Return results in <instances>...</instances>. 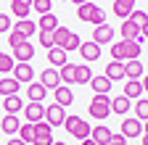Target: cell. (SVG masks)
<instances>
[{
    "label": "cell",
    "instance_id": "1",
    "mask_svg": "<svg viewBox=\"0 0 148 145\" xmlns=\"http://www.w3.org/2000/svg\"><path fill=\"white\" fill-rule=\"evenodd\" d=\"M143 56L140 40H122V42H111V58L114 61H138Z\"/></svg>",
    "mask_w": 148,
    "mask_h": 145
},
{
    "label": "cell",
    "instance_id": "2",
    "mask_svg": "<svg viewBox=\"0 0 148 145\" xmlns=\"http://www.w3.org/2000/svg\"><path fill=\"white\" fill-rule=\"evenodd\" d=\"M77 16H79V21H90V24H95V27H101V24H106V13L95 5V3H82V5H77Z\"/></svg>",
    "mask_w": 148,
    "mask_h": 145
},
{
    "label": "cell",
    "instance_id": "3",
    "mask_svg": "<svg viewBox=\"0 0 148 145\" xmlns=\"http://www.w3.org/2000/svg\"><path fill=\"white\" fill-rule=\"evenodd\" d=\"M61 127H64L71 137H77V140H87V137H90V129H92V127H90L85 119H79V116H66Z\"/></svg>",
    "mask_w": 148,
    "mask_h": 145
},
{
    "label": "cell",
    "instance_id": "4",
    "mask_svg": "<svg viewBox=\"0 0 148 145\" xmlns=\"http://www.w3.org/2000/svg\"><path fill=\"white\" fill-rule=\"evenodd\" d=\"M87 111H90L92 119H98V121L108 119V116H111V98H108V95H92Z\"/></svg>",
    "mask_w": 148,
    "mask_h": 145
},
{
    "label": "cell",
    "instance_id": "5",
    "mask_svg": "<svg viewBox=\"0 0 148 145\" xmlns=\"http://www.w3.org/2000/svg\"><path fill=\"white\" fill-rule=\"evenodd\" d=\"M64 119H66V108H64V106L53 103V106H48V108H45V121H48L50 127H61V124H64Z\"/></svg>",
    "mask_w": 148,
    "mask_h": 145
},
{
    "label": "cell",
    "instance_id": "6",
    "mask_svg": "<svg viewBox=\"0 0 148 145\" xmlns=\"http://www.w3.org/2000/svg\"><path fill=\"white\" fill-rule=\"evenodd\" d=\"M32 58H34V45H32V42L24 40V42H18V45L13 48V61H16V63H29Z\"/></svg>",
    "mask_w": 148,
    "mask_h": 145
},
{
    "label": "cell",
    "instance_id": "7",
    "mask_svg": "<svg viewBox=\"0 0 148 145\" xmlns=\"http://www.w3.org/2000/svg\"><path fill=\"white\" fill-rule=\"evenodd\" d=\"M140 132H143V121L140 119H124L122 127H119V135H124L127 140L130 137H140Z\"/></svg>",
    "mask_w": 148,
    "mask_h": 145
},
{
    "label": "cell",
    "instance_id": "8",
    "mask_svg": "<svg viewBox=\"0 0 148 145\" xmlns=\"http://www.w3.org/2000/svg\"><path fill=\"white\" fill-rule=\"evenodd\" d=\"M13 79H16L18 84L32 82V79H34V69H32V63H16V66H13Z\"/></svg>",
    "mask_w": 148,
    "mask_h": 145
},
{
    "label": "cell",
    "instance_id": "9",
    "mask_svg": "<svg viewBox=\"0 0 148 145\" xmlns=\"http://www.w3.org/2000/svg\"><path fill=\"white\" fill-rule=\"evenodd\" d=\"M77 50H79V56H82L85 63H92V61L101 58V45H95V42H82Z\"/></svg>",
    "mask_w": 148,
    "mask_h": 145
},
{
    "label": "cell",
    "instance_id": "10",
    "mask_svg": "<svg viewBox=\"0 0 148 145\" xmlns=\"http://www.w3.org/2000/svg\"><path fill=\"white\" fill-rule=\"evenodd\" d=\"M40 84L45 90H56V87H61V74L56 69H45L42 74H40Z\"/></svg>",
    "mask_w": 148,
    "mask_h": 145
},
{
    "label": "cell",
    "instance_id": "11",
    "mask_svg": "<svg viewBox=\"0 0 148 145\" xmlns=\"http://www.w3.org/2000/svg\"><path fill=\"white\" fill-rule=\"evenodd\" d=\"M24 116H27L29 124L42 121V119H45V106H40V103H29V106H24Z\"/></svg>",
    "mask_w": 148,
    "mask_h": 145
},
{
    "label": "cell",
    "instance_id": "12",
    "mask_svg": "<svg viewBox=\"0 0 148 145\" xmlns=\"http://www.w3.org/2000/svg\"><path fill=\"white\" fill-rule=\"evenodd\" d=\"M111 40H114V29L108 24H101V27L92 29V42L95 45H103V42H111Z\"/></svg>",
    "mask_w": 148,
    "mask_h": 145
},
{
    "label": "cell",
    "instance_id": "13",
    "mask_svg": "<svg viewBox=\"0 0 148 145\" xmlns=\"http://www.w3.org/2000/svg\"><path fill=\"white\" fill-rule=\"evenodd\" d=\"M111 137H114V132H111L108 127H92V129H90V140L95 145H108Z\"/></svg>",
    "mask_w": 148,
    "mask_h": 145
},
{
    "label": "cell",
    "instance_id": "14",
    "mask_svg": "<svg viewBox=\"0 0 148 145\" xmlns=\"http://www.w3.org/2000/svg\"><path fill=\"white\" fill-rule=\"evenodd\" d=\"M87 84L92 87V93H95V95H108V90H111V84H114V82L103 74V77H92Z\"/></svg>",
    "mask_w": 148,
    "mask_h": 145
},
{
    "label": "cell",
    "instance_id": "15",
    "mask_svg": "<svg viewBox=\"0 0 148 145\" xmlns=\"http://www.w3.org/2000/svg\"><path fill=\"white\" fill-rule=\"evenodd\" d=\"M18 127H21V121H18V116H16V114H5L3 119H0V129H3L5 135H11V137L18 132Z\"/></svg>",
    "mask_w": 148,
    "mask_h": 145
},
{
    "label": "cell",
    "instance_id": "16",
    "mask_svg": "<svg viewBox=\"0 0 148 145\" xmlns=\"http://www.w3.org/2000/svg\"><path fill=\"white\" fill-rule=\"evenodd\" d=\"M34 29H37V24H34V21H29V19H18V21H13V32H18L24 40H29V37H32Z\"/></svg>",
    "mask_w": 148,
    "mask_h": 145
},
{
    "label": "cell",
    "instance_id": "17",
    "mask_svg": "<svg viewBox=\"0 0 148 145\" xmlns=\"http://www.w3.org/2000/svg\"><path fill=\"white\" fill-rule=\"evenodd\" d=\"M45 95H48V90H45L40 82H32V84L27 87V98H29V103H42Z\"/></svg>",
    "mask_w": 148,
    "mask_h": 145
},
{
    "label": "cell",
    "instance_id": "18",
    "mask_svg": "<svg viewBox=\"0 0 148 145\" xmlns=\"http://www.w3.org/2000/svg\"><path fill=\"white\" fill-rule=\"evenodd\" d=\"M119 32H122V40H140V27L135 24V21H122V27H119Z\"/></svg>",
    "mask_w": 148,
    "mask_h": 145
},
{
    "label": "cell",
    "instance_id": "19",
    "mask_svg": "<svg viewBox=\"0 0 148 145\" xmlns=\"http://www.w3.org/2000/svg\"><path fill=\"white\" fill-rule=\"evenodd\" d=\"M53 93H56V103H58V106H64V108L74 103V93H71V87H66V84L56 87Z\"/></svg>",
    "mask_w": 148,
    "mask_h": 145
},
{
    "label": "cell",
    "instance_id": "20",
    "mask_svg": "<svg viewBox=\"0 0 148 145\" xmlns=\"http://www.w3.org/2000/svg\"><path fill=\"white\" fill-rule=\"evenodd\" d=\"M58 74H61V84H74V82H77V66H74V63H64L61 69H58Z\"/></svg>",
    "mask_w": 148,
    "mask_h": 145
},
{
    "label": "cell",
    "instance_id": "21",
    "mask_svg": "<svg viewBox=\"0 0 148 145\" xmlns=\"http://www.w3.org/2000/svg\"><path fill=\"white\" fill-rule=\"evenodd\" d=\"M132 11H135V0H114V13L119 19H127Z\"/></svg>",
    "mask_w": 148,
    "mask_h": 145
},
{
    "label": "cell",
    "instance_id": "22",
    "mask_svg": "<svg viewBox=\"0 0 148 145\" xmlns=\"http://www.w3.org/2000/svg\"><path fill=\"white\" fill-rule=\"evenodd\" d=\"M130 98H124V95H116V98H111V114H119V116H124L127 111H130Z\"/></svg>",
    "mask_w": 148,
    "mask_h": 145
},
{
    "label": "cell",
    "instance_id": "23",
    "mask_svg": "<svg viewBox=\"0 0 148 145\" xmlns=\"http://www.w3.org/2000/svg\"><path fill=\"white\" fill-rule=\"evenodd\" d=\"M18 87H21V84H18L13 77H3V79H0V95H18Z\"/></svg>",
    "mask_w": 148,
    "mask_h": 145
},
{
    "label": "cell",
    "instance_id": "24",
    "mask_svg": "<svg viewBox=\"0 0 148 145\" xmlns=\"http://www.w3.org/2000/svg\"><path fill=\"white\" fill-rule=\"evenodd\" d=\"M3 108H5V114H18L24 108V100L18 95H5L3 98Z\"/></svg>",
    "mask_w": 148,
    "mask_h": 145
},
{
    "label": "cell",
    "instance_id": "25",
    "mask_svg": "<svg viewBox=\"0 0 148 145\" xmlns=\"http://www.w3.org/2000/svg\"><path fill=\"white\" fill-rule=\"evenodd\" d=\"M124 77H127V79H140V77H143V63H140V58L124 63Z\"/></svg>",
    "mask_w": 148,
    "mask_h": 145
},
{
    "label": "cell",
    "instance_id": "26",
    "mask_svg": "<svg viewBox=\"0 0 148 145\" xmlns=\"http://www.w3.org/2000/svg\"><path fill=\"white\" fill-rule=\"evenodd\" d=\"M106 77H108L111 82H119V79H124V63H122V61L108 63V66H106Z\"/></svg>",
    "mask_w": 148,
    "mask_h": 145
},
{
    "label": "cell",
    "instance_id": "27",
    "mask_svg": "<svg viewBox=\"0 0 148 145\" xmlns=\"http://www.w3.org/2000/svg\"><path fill=\"white\" fill-rule=\"evenodd\" d=\"M56 27H58V19H56V13H42L40 16V21H37V29H45V32H53Z\"/></svg>",
    "mask_w": 148,
    "mask_h": 145
},
{
    "label": "cell",
    "instance_id": "28",
    "mask_svg": "<svg viewBox=\"0 0 148 145\" xmlns=\"http://www.w3.org/2000/svg\"><path fill=\"white\" fill-rule=\"evenodd\" d=\"M48 63H56V66H64V63H69L66 61V50H61V48H50L48 50Z\"/></svg>",
    "mask_w": 148,
    "mask_h": 145
},
{
    "label": "cell",
    "instance_id": "29",
    "mask_svg": "<svg viewBox=\"0 0 148 145\" xmlns=\"http://www.w3.org/2000/svg\"><path fill=\"white\" fill-rule=\"evenodd\" d=\"M140 93H143V84H140V79H127V84H124V98H140Z\"/></svg>",
    "mask_w": 148,
    "mask_h": 145
},
{
    "label": "cell",
    "instance_id": "30",
    "mask_svg": "<svg viewBox=\"0 0 148 145\" xmlns=\"http://www.w3.org/2000/svg\"><path fill=\"white\" fill-rule=\"evenodd\" d=\"M16 135H18V140H24L27 145H32V142H34V124H29V121H27V124H21Z\"/></svg>",
    "mask_w": 148,
    "mask_h": 145
},
{
    "label": "cell",
    "instance_id": "31",
    "mask_svg": "<svg viewBox=\"0 0 148 145\" xmlns=\"http://www.w3.org/2000/svg\"><path fill=\"white\" fill-rule=\"evenodd\" d=\"M69 34H71V29H66V27H56V29H53V42H56V48H64L66 40H69Z\"/></svg>",
    "mask_w": 148,
    "mask_h": 145
},
{
    "label": "cell",
    "instance_id": "32",
    "mask_svg": "<svg viewBox=\"0 0 148 145\" xmlns=\"http://www.w3.org/2000/svg\"><path fill=\"white\" fill-rule=\"evenodd\" d=\"M132 108H135V119L148 121V98H138V103H135Z\"/></svg>",
    "mask_w": 148,
    "mask_h": 145
},
{
    "label": "cell",
    "instance_id": "33",
    "mask_svg": "<svg viewBox=\"0 0 148 145\" xmlns=\"http://www.w3.org/2000/svg\"><path fill=\"white\" fill-rule=\"evenodd\" d=\"M90 79H92L90 66H87V63H79V66H77V82H74V84H87Z\"/></svg>",
    "mask_w": 148,
    "mask_h": 145
},
{
    "label": "cell",
    "instance_id": "34",
    "mask_svg": "<svg viewBox=\"0 0 148 145\" xmlns=\"http://www.w3.org/2000/svg\"><path fill=\"white\" fill-rule=\"evenodd\" d=\"M11 11H13L16 19H29L32 5H24V3H16V0H11Z\"/></svg>",
    "mask_w": 148,
    "mask_h": 145
},
{
    "label": "cell",
    "instance_id": "35",
    "mask_svg": "<svg viewBox=\"0 0 148 145\" xmlns=\"http://www.w3.org/2000/svg\"><path fill=\"white\" fill-rule=\"evenodd\" d=\"M34 137H53V127L42 119V121H37L34 124Z\"/></svg>",
    "mask_w": 148,
    "mask_h": 145
},
{
    "label": "cell",
    "instance_id": "36",
    "mask_svg": "<svg viewBox=\"0 0 148 145\" xmlns=\"http://www.w3.org/2000/svg\"><path fill=\"white\" fill-rule=\"evenodd\" d=\"M32 8H34V13H50L53 11V0H32Z\"/></svg>",
    "mask_w": 148,
    "mask_h": 145
},
{
    "label": "cell",
    "instance_id": "37",
    "mask_svg": "<svg viewBox=\"0 0 148 145\" xmlns=\"http://www.w3.org/2000/svg\"><path fill=\"white\" fill-rule=\"evenodd\" d=\"M13 66H16L13 56H8V53L0 50V71H3V74H8V71H13Z\"/></svg>",
    "mask_w": 148,
    "mask_h": 145
},
{
    "label": "cell",
    "instance_id": "38",
    "mask_svg": "<svg viewBox=\"0 0 148 145\" xmlns=\"http://www.w3.org/2000/svg\"><path fill=\"white\" fill-rule=\"evenodd\" d=\"M37 40H40V45L42 48H56V42H53V32H45V29H37Z\"/></svg>",
    "mask_w": 148,
    "mask_h": 145
},
{
    "label": "cell",
    "instance_id": "39",
    "mask_svg": "<svg viewBox=\"0 0 148 145\" xmlns=\"http://www.w3.org/2000/svg\"><path fill=\"white\" fill-rule=\"evenodd\" d=\"M79 45H82V40H79V34H74V32H71V34H69V40H66V45H64L61 50H66V53H69V50H77Z\"/></svg>",
    "mask_w": 148,
    "mask_h": 145
},
{
    "label": "cell",
    "instance_id": "40",
    "mask_svg": "<svg viewBox=\"0 0 148 145\" xmlns=\"http://www.w3.org/2000/svg\"><path fill=\"white\" fill-rule=\"evenodd\" d=\"M127 19H130V21H135L138 27H143V24L148 21V13H145V11H132V13L127 16Z\"/></svg>",
    "mask_w": 148,
    "mask_h": 145
},
{
    "label": "cell",
    "instance_id": "41",
    "mask_svg": "<svg viewBox=\"0 0 148 145\" xmlns=\"http://www.w3.org/2000/svg\"><path fill=\"white\" fill-rule=\"evenodd\" d=\"M11 24H13L11 16H8V13H0V34H8V32H11Z\"/></svg>",
    "mask_w": 148,
    "mask_h": 145
},
{
    "label": "cell",
    "instance_id": "42",
    "mask_svg": "<svg viewBox=\"0 0 148 145\" xmlns=\"http://www.w3.org/2000/svg\"><path fill=\"white\" fill-rule=\"evenodd\" d=\"M18 42H24V37H21L18 32H13V29H11V32H8V45H11V48H16Z\"/></svg>",
    "mask_w": 148,
    "mask_h": 145
},
{
    "label": "cell",
    "instance_id": "43",
    "mask_svg": "<svg viewBox=\"0 0 148 145\" xmlns=\"http://www.w3.org/2000/svg\"><path fill=\"white\" fill-rule=\"evenodd\" d=\"M108 145H127V137L124 135H114V137L108 140Z\"/></svg>",
    "mask_w": 148,
    "mask_h": 145
},
{
    "label": "cell",
    "instance_id": "44",
    "mask_svg": "<svg viewBox=\"0 0 148 145\" xmlns=\"http://www.w3.org/2000/svg\"><path fill=\"white\" fill-rule=\"evenodd\" d=\"M50 142H53V137H34L32 145H50Z\"/></svg>",
    "mask_w": 148,
    "mask_h": 145
},
{
    "label": "cell",
    "instance_id": "45",
    "mask_svg": "<svg viewBox=\"0 0 148 145\" xmlns=\"http://www.w3.org/2000/svg\"><path fill=\"white\" fill-rule=\"evenodd\" d=\"M140 40H148V21L140 27Z\"/></svg>",
    "mask_w": 148,
    "mask_h": 145
},
{
    "label": "cell",
    "instance_id": "46",
    "mask_svg": "<svg viewBox=\"0 0 148 145\" xmlns=\"http://www.w3.org/2000/svg\"><path fill=\"white\" fill-rule=\"evenodd\" d=\"M5 145H27V142H24V140H18V137H11Z\"/></svg>",
    "mask_w": 148,
    "mask_h": 145
},
{
    "label": "cell",
    "instance_id": "47",
    "mask_svg": "<svg viewBox=\"0 0 148 145\" xmlns=\"http://www.w3.org/2000/svg\"><path fill=\"white\" fill-rule=\"evenodd\" d=\"M143 90H145V93H148V74L143 77Z\"/></svg>",
    "mask_w": 148,
    "mask_h": 145
},
{
    "label": "cell",
    "instance_id": "48",
    "mask_svg": "<svg viewBox=\"0 0 148 145\" xmlns=\"http://www.w3.org/2000/svg\"><path fill=\"white\" fill-rule=\"evenodd\" d=\"M79 142H82V145H95V142H92L90 137H87V140H79Z\"/></svg>",
    "mask_w": 148,
    "mask_h": 145
},
{
    "label": "cell",
    "instance_id": "49",
    "mask_svg": "<svg viewBox=\"0 0 148 145\" xmlns=\"http://www.w3.org/2000/svg\"><path fill=\"white\" fill-rule=\"evenodd\" d=\"M50 145H66V142H64V140H53Z\"/></svg>",
    "mask_w": 148,
    "mask_h": 145
},
{
    "label": "cell",
    "instance_id": "50",
    "mask_svg": "<svg viewBox=\"0 0 148 145\" xmlns=\"http://www.w3.org/2000/svg\"><path fill=\"white\" fill-rule=\"evenodd\" d=\"M16 3H24V5H32V0H16Z\"/></svg>",
    "mask_w": 148,
    "mask_h": 145
},
{
    "label": "cell",
    "instance_id": "51",
    "mask_svg": "<svg viewBox=\"0 0 148 145\" xmlns=\"http://www.w3.org/2000/svg\"><path fill=\"white\" fill-rule=\"evenodd\" d=\"M71 3H77V5H82V3H87V0H71Z\"/></svg>",
    "mask_w": 148,
    "mask_h": 145
},
{
    "label": "cell",
    "instance_id": "52",
    "mask_svg": "<svg viewBox=\"0 0 148 145\" xmlns=\"http://www.w3.org/2000/svg\"><path fill=\"white\" fill-rule=\"evenodd\" d=\"M143 145H148V135H143Z\"/></svg>",
    "mask_w": 148,
    "mask_h": 145
}]
</instances>
